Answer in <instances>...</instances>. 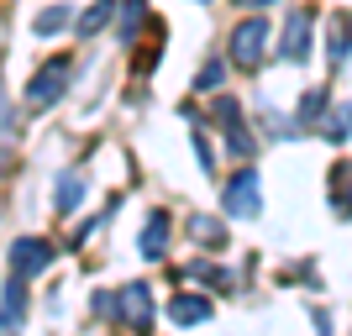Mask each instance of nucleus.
I'll return each mask as SVG.
<instances>
[{"label":"nucleus","instance_id":"9b49d317","mask_svg":"<svg viewBox=\"0 0 352 336\" xmlns=\"http://www.w3.org/2000/svg\"><path fill=\"white\" fill-rule=\"evenodd\" d=\"M79 194H85V179H79V174L58 179V210H74V205H79Z\"/></svg>","mask_w":352,"mask_h":336},{"label":"nucleus","instance_id":"f3484780","mask_svg":"<svg viewBox=\"0 0 352 336\" xmlns=\"http://www.w3.org/2000/svg\"><path fill=\"white\" fill-rule=\"evenodd\" d=\"M216 85H221V63H210V69L200 74V89H216Z\"/></svg>","mask_w":352,"mask_h":336},{"label":"nucleus","instance_id":"a211bd4d","mask_svg":"<svg viewBox=\"0 0 352 336\" xmlns=\"http://www.w3.org/2000/svg\"><path fill=\"white\" fill-rule=\"evenodd\" d=\"M242 5H268V0H242Z\"/></svg>","mask_w":352,"mask_h":336},{"label":"nucleus","instance_id":"39448f33","mask_svg":"<svg viewBox=\"0 0 352 336\" xmlns=\"http://www.w3.org/2000/svg\"><path fill=\"white\" fill-rule=\"evenodd\" d=\"M111 310H121V315H126V326H137V331H147V321H153V300H147L142 284L121 289V300H111Z\"/></svg>","mask_w":352,"mask_h":336},{"label":"nucleus","instance_id":"1a4fd4ad","mask_svg":"<svg viewBox=\"0 0 352 336\" xmlns=\"http://www.w3.org/2000/svg\"><path fill=\"white\" fill-rule=\"evenodd\" d=\"M331 142H342V137H352V105H337L331 116H326V126H321Z\"/></svg>","mask_w":352,"mask_h":336},{"label":"nucleus","instance_id":"4468645a","mask_svg":"<svg viewBox=\"0 0 352 336\" xmlns=\"http://www.w3.org/2000/svg\"><path fill=\"white\" fill-rule=\"evenodd\" d=\"M105 21H111V0H100V5H95V11H89L85 21H79V32H85V37H89V32H100Z\"/></svg>","mask_w":352,"mask_h":336},{"label":"nucleus","instance_id":"0eeeda50","mask_svg":"<svg viewBox=\"0 0 352 336\" xmlns=\"http://www.w3.org/2000/svg\"><path fill=\"white\" fill-rule=\"evenodd\" d=\"M163 242H168V216L158 210V216L142 226V252H147V258H163Z\"/></svg>","mask_w":352,"mask_h":336},{"label":"nucleus","instance_id":"20e7f679","mask_svg":"<svg viewBox=\"0 0 352 336\" xmlns=\"http://www.w3.org/2000/svg\"><path fill=\"white\" fill-rule=\"evenodd\" d=\"M263 43H268V27L263 21H248V27H236V37H232V58L252 69V63L263 58Z\"/></svg>","mask_w":352,"mask_h":336},{"label":"nucleus","instance_id":"f257e3e1","mask_svg":"<svg viewBox=\"0 0 352 336\" xmlns=\"http://www.w3.org/2000/svg\"><path fill=\"white\" fill-rule=\"evenodd\" d=\"M63 79H69V58L43 63V69H37V79H32V89H27V100H32V105H53V100L63 95Z\"/></svg>","mask_w":352,"mask_h":336},{"label":"nucleus","instance_id":"f03ea898","mask_svg":"<svg viewBox=\"0 0 352 336\" xmlns=\"http://www.w3.org/2000/svg\"><path fill=\"white\" fill-rule=\"evenodd\" d=\"M226 210H232V216H258V210H263V200H258V174H252V168H242V174L226 184Z\"/></svg>","mask_w":352,"mask_h":336},{"label":"nucleus","instance_id":"423d86ee","mask_svg":"<svg viewBox=\"0 0 352 336\" xmlns=\"http://www.w3.org/2000/svg\"><path fill=\"white\" fill-rule=\"evenodd\" d=\"M21 315H27V294H21V278H16L11 289H6V300H0V336H16Z\"/></svg>","mask_w":352,"mask_h":336},{"label":"nucleus","instance_id":"ddd939ff","mask_svg":"<svg viewBox=\"0 0 352 336\" xmlns=\"http://www.w3.org/2000/svg\"><path fill=\"white\" fill-rule=\"evenodd\" d=\"M32 27H37V32H43V37H47V32L69 27V11H63V5H53V11H43V16H37V21H32Z\"/></svg>","mask_w":352,"mask_h":336},{"label":"nucleus","instance_id":"9d476101","mask_svg":"<svg viewBox=\"0 0 352 336\" xmlns=\"http://www.w3.org/2000/svg\"><path fill=\"white\" fill-rule=\"evenodd\" d=\"M206 315H210V305H206V300H190V294H184V300H174V321H179V326L206 321Z\"/></svg>","mask_w":352,"mask_h":336},{"label":"nucleus","instance_id":"f8f14e48","mask_svg":"<svg viewBox=\"0 0 352 336\" xmlns=\"http://www.w3.org/2000/svg\"><path fill=\"white\" fill-rule=\"evenodd\" d=\"M137 21H142V0H126V11H121V43L137 37Z\"/></svg>","mask_w":352,"mask_h":336},{"label":"nucleus","instance_id":"dca6fc26","mask_svg":"<svg viewBox=\"0 0 352 336\" xmlns=\"http://www.w3.org/2000/svg\"><path fill=\"white\" fill-rule=\"evenodd\" d=\"M11 137V100H6V89H0V147Z\"/></svg>","mask_w":352,"mask_h":336},{"label":"nucleus","instance_id":"6e6552de","mask_svg":"<svg viewBox=\"0 0 352 336\" xmlns=\"http://www.w3.org/2000/svg\"><path fill=\"white\" fill-rule=\"evenodd\" d=\"M305 32H310V21H305V16H289V37H284V58H305Z\"/></svg>","mask_w":352,"mask_h":336},{"label":"nucleus","instance_id":"2eb2a0df","mask_svg":"<svg viewBox=\"0 0 352 336\" xmlns=\"http://www.w3.org/2000/svg\"><path fill=\"white\" fill-rule=\"evenodd\" d=\"M347 32H352V21L342 16L337 27H331V58H347Z\"/></svg>","mask_w":352,"mask_h":336},{"label":"nucleus","instance_id":"7ed1b4c3","mask_svg":"<svg viewBox=\"0 0 352 336\" xmlns=\"http://www.w3.org/2000/svg\"><path fill=\"white\" fill-rule=\"evenodd\" d=\"M47 263H53V247H47L43 236H27V242H16V247H11V268H16V278L43 273Z\"/></svg>","mask_w":352,"mask_h":336}]
</instances>
